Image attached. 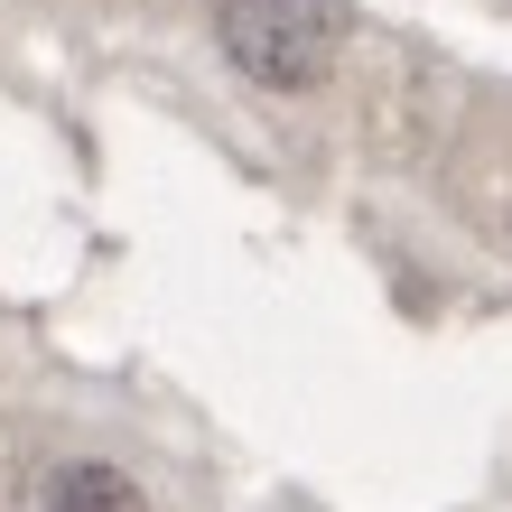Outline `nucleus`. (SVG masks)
Masks as SVG:
<instances>
[{
  "label": "nucleus",
  "mask_w": 512,
  "mask_h": 512,
  "mask_svg": "<svg viewBox=\"0 0 512 512\" xmlns=\"http://www.w3.org/2000/svg\"><path fill=\"white\" fill-rule=\"evenodd\" d=\"M215 38L252 84L308 94V84H326V66L345 47V0H224Z\"/></svg>",
  "instance_id": "1"
},
{
  "label": "nucleus",
  "mask_w": 512,
  "mask_h": 512,
  "mask_svg": "<svg viewBox=\"0 0 512 512\" xmlns=\"http://www.w3.org/2000/svg\"><path fill=\"white\" fill-rule=\"evenodd\" d=\"M47 512H149V494L131 485L122 466H103V457H75V466H56Z\"/></svg>",
  "instance_id": "2"
}]
</instances>
